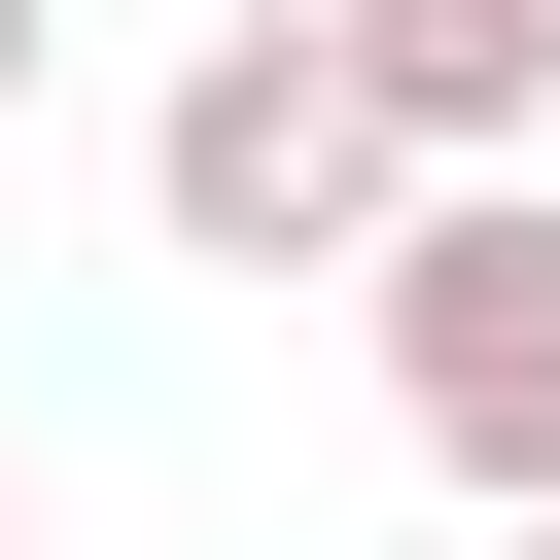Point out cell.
I'll use <instances>...</instances> for the list:
<instances>
[{"mask_svg":"<svg viewBox=\"0 0 560 560\" xmlns=\"http://www.w3.org/2000/svg\"><path fill=\"white\" fill-rule=\"evenodd\" d=\"M35 105H70V0H0V140H35Z\"/></svg>","mask_w":560,"mask_h":560,"instance_id":"4","label":"cell"},{"mask_svg":"<svg viewBox=\"0 0 560 560\" xmlns=\"http://www.w3.org/2000/svg\"><path fill=\"white\" fill-rule=\"evenodd\" d=\"M385 105H350V35L315 0H245V35H175V105H140V245L175 280H385Z\"/></svg>","mask_w":560,"mask_h":560,"instance_id":"1","label":"cell"},{"mask_svg":"<svg viewBox=\"0 0 560 560\" xmlns=\"http://www.w3.org/2000/svg\"><path fill=\"white\" fill-rule=\"evenodd\" d=\"M0 560H35V455H0Z\"/></svg>","mask_w":560,"mask_h":560,"instance_id":"5","label":"cell"},{"mask_svg":"<svg viewBox=\"0 0 560 560\" xmlns=\"http://www.w3.org/2000/svg\"><path fill=\"white\" fill-rule=\"evenodd\" d=\"M490 560H560V525H490Z\"/></svg>","mask_w":560,"mask_h":560,"instance_id":"6","label":"cell"},{"mask_svg":"<svg viewBox=\"0 0 560 560\" xmlns=\"http://www.w3.org/2000/svg\"><path fill=\"white\" fill-rule=\"evenodd\" d=\"M385 175H560V0H315Z\"/></svg>","mask_w":560,"mask_h":560,"instance_id":"3","label":"cell"},{"mask_svg":"<svg viewBox=\"0 0 560 560\" xmlns=\"http://www.w3.org/2000/svg\"><path fill=\"white\" fill-rule=\"evenodd\" d=\"M350 350H385L420 490L560 525V175H420V210H385V280H350Z\"/></svg>","mask_w":560,"mask_h":560,"instance_id":"2","label":"cell"}]
</instances>
